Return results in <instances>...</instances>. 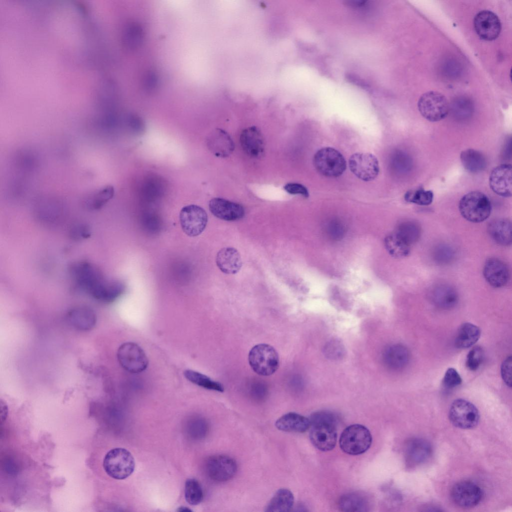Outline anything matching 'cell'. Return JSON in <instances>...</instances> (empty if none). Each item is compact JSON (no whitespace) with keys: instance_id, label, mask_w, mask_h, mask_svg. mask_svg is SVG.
I'll return each mask as SVG.
<instances>
[{"instance_id":"obj_1","label":"cell","mask_w":512,"mask_h":512,"mask_svg":"<svg viewBox=\"0 0 512 512\" xmlns=\"http://www.w3.org/2000/svg\"><path fill=\"white\" fill-rule=\"evenodd\" d=\"M69 272L75 288L90 296L105 280L100 270L87 262L72 264Z\"/></svg>"},{"instance_id":"obj_2","label":"cell","mask_w":512,"mask_h":512,"mask_svg":"<svg viewBox=\"0 0 512 512\" xmlns=\"http://www.w3.org/2000/svg\"><path fill=\"white\" fill-rule=\"evenodd\" d=\"M458 209L466 220L478 223L484 222L489 217L492 211V204L490 199L484 194L479 191H472L461 198Z\"/></svg>"},{"instance_id":"obj_3","label":"cell","mask_w":512,"mask_h":512,"mask_svg":"<svg viewBox=\"0 0 512 512\" xmlns=\"http://www.w3.org/2000/svg\"><path fill=\"white\" fill-rule=\"evenodd\" d=\"M372 436L364 426L354 424L342 432L339 444L342 450L349 454L358 455L366 452L370 446Z\"/></svg>"},{"instance_id":"obj_4","label":"cell","mask_w":512,"mask_h":512,"mask_svg":"<svg viewBox=\"0 0 512 512\" xmlns=\"http://www.w3.org/2000/svg\"><path fill=\"white\" fill-rule=\"evenodd\" d=\"M103 466L110 477L116 480H123L133 472L135 467L134 459L127 450L114 448L105 455Z\"/></svg>"},{"instance_id":"obj_5","label":"cell","mask_w":512,"mask_h":512,"mask_svg":"<svg viewBox=\"0 0 512 512\" xmlns=\"http://www.w3.org/2000/svg\"><path fill=\"white\" fill-rule=\"evenodd\" d=\"M248 362L257 374L268 376L274 374L279 366V356L276 350L268 344L254 346L250 350Z\"/></svg>"},{"instance_id":"obj_6","label":"cell","mask_w":512,"mask_h":512,"mask_svg":"<svg viewBox=\"0 0 512 512\" xmlns=\"http://www.w3.org/2000/svg\"><path fill=\"white\" fill-rule=\"evenodd\" d=\"M314 164L322 175L336 178L342 175L346 169V162L336 150L326 147L318 150L314 157Z\"/></svg>"},{"instance_id":"obj_7","label":"cell","mask_w":512,"mask_h":512,"mask_svg":"<svg viewBox=\"0 0 512 512\" xmlns=\"http://www.w3.org/2000/svg\"><path fill=\"white\" fill-rule=\"evenodd\" d=\"M418 107L422 116L432 122L444 118L450 110L446 98L436 91H429L422 94L418 101Z\"/></svg>"},{"instance_id":"obj_8","label":"cell","mask_w":512,"mask_h":512,"mask_svg":"<svg viewBox=\"0 0 512 512\" xmlns=\"http://www.w3.org/2000/svg\"><path fill=\"white\" fill-rule=\"evenodd\" d=\"M117 358L122 367L132 374L144 371L148 364V358L143 350L132 342L121 344L118 350Z\"/></svg>"},{"instance_id":"obj_9","label":"cell","mask_w":512,"mask_h":512,"mask_svg":"<svg viewBox=\"0 0 512 512\" xmlns=\"http://www.w3.org/2000/svg\"><path fill=\"white\" fill-rule=\"evenodd\" d=\"M449 418L456 427L472 429L478 424L480 414L473 404L466 400L458 398L454 400L450 406Z\"/></svg>"},{"instance_id":"obj_10","label":"cell","mask_w":512,"mask_h":512,"mask_svg":"<svg viewBox=\"0 0 512 512\" xmlns=\"http://www.w3.org/2000/svg\"><path fill=\"white\" fill-rule=\"evenodd\" d=\"M208 220L205 210L196 204L184 206L180 213L182 228L190 236H196L201 234L206 226Z\"/></svg>"},{"instance_id":"obj_11","label":"cell","mask_w":512,"mask_h":512,"mask_svg":"<svg viewBox=\"0 0 512 512\" xmlns=\"http://www.w3.org/2000/svg\"><path fill=\"white\" fill-rule=\"evenodd\" d=\"M336 423L318 421L310 422V438L318 450L327 452L332 450L336 442Z\"/></svg>"},{"instance_id":"obj_12","label":"cell","mask_w":512,"mask_h":512,"mask_svg":"<svg viewBox=\"0 0 512 512\" xmlns=\"http://www.w3.org/2000/svg\"><path fill=\"white\" fill-rule=\"evenodd\" d=\"M206 472L208 476L217 482H224L236 474L238 466L232 458L222 454L213 456L206 462Z\"/></svg>"},{"instance_id":"obj_13","label":"cell","mask_w":512,"mask_h":512,"mask_svg":"<svg viewBox=\"0 0 512 512\" xmlns=\"http://www.w3.org/2000/svg\"><path fill=\"white\" fill-rule=\"evenodd\" d=\"M351 171L358 178L365 182L374 180L380 171L378 162L372 154L358 152L352 154L349 160Z\"/></svg>"},{"instance_id":"obj_14","label":"cell","mask_w":512,"mask_h":512,"mask_svg":"<svg viewBox=\"0 0 512 512\" xmlns=\"http://www.w3.org/2000/svg\"><path fill=\"white\" fill-rule=\"evenodd\" d=\"M482 491L474 482L462 480L452 488L450 496L454 502L463 508H471L478 505L482 498Z\"/></svg>"},{"instance_id":"obj_15","label":"cell","mask_w":512,"mask_h":512,"mask_svg":"<svg viewBox=\"0 0 512 512\" xmlns=\"http://www.w3.org/2000/svg\"><path fill=\"white\" fill-rule=\"evenodd\" d=\"M474 25L478 35L487 41L496 40L502 30L501 22L497 15L488 10H481L475 16Z\"/></svg>"},{"instance_id":"obj_16","label":"cell","mask_w":512,"mask_h":512,"mask_svg":"<svg viewBox=\"0 0 512 512\" xmlns=\"http://www.w3.org/2000/svg\"><path fill=\"white\" fill-rule=\"evenodd\" d=\"M512 174V168L510 164H502L494 168L489 178V184L491 190L501 196H511Z\"/></svg>"},{"instance_id":"obj_17","label":"cell","mask_w":512,"mask_h":512,"mask_svg":"<svg viewBox=\"0 0 512 512\" xmlns=\"http://www.w3.org/2000/svg\"><path fill=\"white\" fill-rule=\"evenodd\" d=\"M483 275L489 284L496 288L505 286L510 280V272L507 265L496 258H490L486 262Z\"/></svg>"},{"instance_id":"obj_18","label":"cell","mask_w":512,"mask_h":512,"mask_svg":"<svg viewBox=\"0 0 512 512\" xmlns=\"http://www.w3.org/2000/svg\"><path fill=\"white\" fill-rule=\"evenodd\" d=\"M208 206L214 216L224 220H238L244 215V210L242 205L222 198L212 199L209 202Z\"/></svg>"},{"instance_id":"obj_19","label":"cell","mask_w":512,"mask_h":512,"mask_svg":"<svg viewBox=\"0 0 512 512\" xmlns=\"http://www.w3.org/2000/svg\"><path fill=\"white\" fill-rule=\"evenodd\" d=\"M240 142L243 150L250 156L259 158L263 156L265 150L264 139L256 126L244 129L240 134Z\"/></svg>"},{"instance_id":"obj_20","label":"cell","mask_w":512,"mask_h":512,"mask_svg":"<svg viewBox=\"0 0 512 512\" xmlns=\"http://www.w3.org/2000/svg\"><path fill=\"white\" fill-rule=\"evenodd\" d=\"M430 444L426 440L414 438L408 440L406 447V460L410 466H416L426 462L432 454Z\"/></svg>"},{"instance_id":"obj_21","label":"cell","mask_w":512,"mask_h":512,"mask_svg":"<svg viewBox=\"0 0 512 512\" xmlns=\"http://www.w3.org/2000/svg\"><path fill=\"white\" fill-rule=\"evenodd\" d=\"M66 318L74 328L82 332L92 330L96 322V316L94 312L85 306L72 308L68 312Z\"/></svg>"},{"instance_id":"obj_22","label":"cell","mask_w":512,"mask_h":512,"mask_svg":"<svg viewBox=\"0 0 512 512\" xmlns=\"http://www.w3.org/2000/svg\"><path fill=\"white\" fill-rule=\"evenodd\" d=\"M206 143L210 150L216 156L221 158L228 156L234 148L232 140L229 134L220 128L214 130L209 134Z\"/></svg>"},{"instance_id":"obj_23","label":"cell","mask_w":512,"mask_h":512,"mask_svg":"<svg viewBox=\"0 0 512 512\" xmlns=\"http://www.w3.org/2000/svg\"><path fill=\"white\" fill-rule=\"evenodd\" d=\"M216 264L220 270L227 274L238 272L242 266L241 256L234 248L226 247L218 251L216 256Z\"/></svg>"},{"instance_id":"obj_24","label":"cell","mask_w":512,"mask_h":512,"mask_svg":"<svg viewBox=\"0 0 512 512\" xmlns=\"http://www.w3.org/2000/svg\"><path fill=\"white\" fill-rule=\"evenodd\" d=\"M430 296L434 304L444 310L454 307L458 300L456 290L448 284H442L434 286L430 290Z\"/></svg>"},{"instance_id":"obj_25","label":"cell","mask_w":512,"mask_h":512,"mask_svg":"<svg viewBox=\"0 0 512 512\" xmlns=\"http://www.w3.org/2000/svg\"><path fill=\"white\" fill-rule=\"evenodd\" d=\"M383 360L388 368L398 370L408 364L410 355L408 349L401 344H394L388 346L383 354Z\"/></svg>"},{"instance_id":"obj_26","label":"cell","mask_w":512,"mask_h":512,"mask_svg":"<svg viewBox=\"0 0 512 512\" xmlns=\"http://www.w3.org/2000/svg\"><path fill=\"white\" fill-rule=\"evenodd\" d=\"M275 424L280 430L295 432H304L310 426L309 418L294 412L282 416L276 420Z\"/></svg>"},{"instance_id":"obj_27","label":"cell","mask_w":512,"mask_h":512,"mask_svg":"<svg viewBox=\"0 0 512 512\" xmlns=\"http://www.w3.org/2000/svg\"><path fill=\"white\" fill-rule=\"evenodd\" d=\"M488 232L490 238L498 244L503 246L511 244L512 224L508 220H493L488 225Z\"/></svg>"},{"instance_id":"obj_28","label":"cell","mask_w":512,"mask_h":512,"mask_svg":"<svg viewBox=\"0 0 512 512\" xmlns=\"http://www.w3.org/2000/svg\"><path fill=\"white\" fill-rule=\"evenodd\" d=\"M480 336V330L476 325L470 323L462 324L459 328L454 340V345L458 348H466L474 344Z\"/></svg>"},{"instance_id":"obj_29","label":"cell","mask_w":512,"mask_h":512,"mask_svg":"<svg viewBox=\"0 0 512 512\" xmlns=\"http://www.w3.org/2000/svg\"><path fill=\"white\" fill-rule=\"evenodd\" d=\"M294 496L287 488L279 489L273 496L266 507L267 512H286L292 508Z\"/></svg>"},{"instance_id":"obj_30","label":"cell","mask_w":512,"mask_h":512,"mask_svg":"<svg viewBox=\"0 0 512 512\" xmlns=\"http://www.w3.org/2000/svg\"><path fill=\"white\" fill-rule=\"evenodd\" d=\"M460 158L464 168L471 173H478L486 167V160L480 151L468 148L463 150Z\"/></svg>"},{"instance_id":"obj_31","label":"cell","mask_w":512,"mask_h":512,"mask_svg":"<svg viewBox=\"0 0 512 512\" xmlns=\"http://www.w3.org/2000/svg\"><path fill=\"white\" fill-rule=\"evenodd\" d=\"M338 506L344 512H366L369 508L367 498L356 492L344 494L339 500Z\"/></svg>"},{"instance_id":"obj_32","label":"cell","mask_w":512,"mask_h":512,"mask_svg":"<svg viewBox=\"0 0 512 512\" xmlns=\"http://www.w3.org/2000/svg\"><path fill=\"white\" fill-rule=\"evenodd\" d=\"M385 246L389 254L396 258H404L409 255L410 246L404 241L396 232L386 237Z\"/></svg>"},{"instance_id":"obj_33","label":"cell","mask_w":512,"mask_h":512,"mask_svg":"<svg viewBox=\"0 0 512 512\" xmlns=\"http://www.w3.org/2000/svg\"><path fill=\"white\" fill-rule=\"evenodd\" d=\"M185 378L190 382L203 388L223 392L222 385L212 380L208 376L192 370H186L184 372Z\"/></svg>"},{"instance_id":"obj_34","label":"cell","mask_w":512,"mask_h":512,"mask_svg":"<svg viewBox=\"0 0 512 512\" xmlns=\"http://www.w3.org/2000/svg\"><path fill=\"white\" fill-rule=\"evenodd\" d=\"M409 245L416 243L420 238L421 229L418 224L412 221L401 223L396 232Z\"/></svg>"},{"instance_id":"obj_35","label":"cell","mask_w":512,"mask_h":512,"mask_svg":"<svg viewBox=\"0 0 512 512\" xmlns=\"http://www.w3.org/2000/svg\"><path fill=\"white\" fill-rule=\"evenodd\" d=\"M184 496L190 505L199 504L204 497L203 491L198 482L194 478H188L185 483Z\"/></svg>"},{"instance_id":"obj_36","label":"cell","mask_w":512,"mask_h":512,"mask_svg":"<svg viewBox=\"0 0 512 512\" xmlns=\"http://www.w3.org/2000/svg\"><path fill=\"white\" fill-rule=\"evenodd\" d=\"M114 192V188L112 186H107L101 188L88 198V206L92 210L101 208L113 197Z\"/></svg>"},{"instance_id":"obj_37","label":"cell","mask_w":512,"mask_h":512,"mask_svg":"<svg viewBox=\"0 0 512 512\" xmlns=\"http://www.w3.org/2000/svg\"><path fill=\"white\" fill-rule=\"evenodd\" d=\"M434 194L431 190H426L422 188L408 190L404 194L405 200L420 206H428L433 200Z\"/></svg>"},{"instance_id":"obj_38","label":"cell","mask_w":512,"mask_h":512,"mask_svg":"<svg viewBox=\"0 0 512 512\" xmlns=\"http://www.w3.org/2000/svg\"><path fill=\"white\" fill-rule=\"evenodd\" d=\"M451 110L454 118L461 120H467L472 116L474 107L471 101L462 98L456 100Z\"/></svg>"},{"instance_id":"obj_39","label":"cell","mask_w":512,"mask_h":512,"mask_svg":"<svg viewBox=\"0 0 512 512\" xmlns=\"http://www.w3.org/2000/svg\"><path fill=\"white\" fill-rule=\"evenodd\" d=\"M344 352L342 344L336 339L327 342L324 348V353L326 357L334 360L342 358L344 354Z\"/></svg>"},{"instance_id":"obj_40","label":"cell","mask_w":512,"mask_h":512,"mask_svg":"<svg viewBox=\"0 0 512 512\" xmlns=\"http://www.w3.org/2000/svg\"><path fill=\"white\" fill-rule=\"evenodd\" d=\"M484 352L482 348L479 346L473 348L468 354L466 366L470 370H476L482 364Z\"/></svg>"},{"instance_id":"obj_41","label":"cell","mask_w":512,"mask_h":512,"mask_svg":"<svg viewBox=\"0 0 512 512\" xmlns=\"http://www.w3.org/2000/svg\"><path fill=\"white\" fill-rule=\"evenodd\" d=\"M434 257V260L438 263L446 264L454 259V252L450 246L446 244H441L436 248Z\"/></svg>"},{"instance_id":"obj_42","label":"cell","mask_w":512,"mask_h":512,"mask_svg":"<svg viewBox=\"0 0 512 512\" xmlns=\"http://www.w3.org/2000/svg\"><path fill=\"white\" fill-rule=\"evenodd\" d=\"M462 382V378L456 369L450 368L446 370L442 380L445 388H452L460 385Z\"/></svg>"},{"instance_id":"obj_43","label":"cell","mask_w":512,"mask_h":512,"mask_svg":"<svg viewBox=\"0 0 512 512\" xmlns=\"http://www.w3.org/2000/svg\"><path fill=\"white\" fill-rule=\"evenodd\" d=\"M192 430L193 436L198 438L204 436L208 431V425L206 422L202 418L194 420L192 422Z\"/></svg>"},{"instance_id":"obj_44","label":"cell","mask_w":512,"mask_h":512,"mask_svg":"<svg viewBox=\"0 0 512 512\" xmlns=\"http://www.w3.org/2000/svg\"><path fill=\"white\" fill-rule=\"evenodd\" d=\"M512 356H508L502 362L501 366L502 378L509 387H512Z\"/></svg>"},{"instance_id":"obj_45","label":"cell","mask_w":512,"mask_h":512,"mask_svg":"<svg viewBox=\"0 0 512 512\" xmlns=\"http://www.w3.org/2000/svg\"><path fill=\"white\" fill-rule=\"evenodd\" d=\"M90 235V228L86 225L78 224L70 230V236L74 240H81L88 238Z\"/></svg>"},{"instance_id":"obj_46","label":"cell","mask_w":512,"mask_h":512,"mask_svg":"<svg viewBox=\"0 0 512 512\" xmlns=\"http://www.w3.org/2000/svg\"><path fill=\"white\" fill-rule=\"evenodd\" d=\"M284 189L290 194H300L305 198H308L309 196L308 189L304 186L300 184L295 182L288 183L284 186Z\"/></svg>"},{"instance_id":"obj_47","label":"cell","mask_w":512,"mask_h":512,"mask_svg":"<svg viewBox=\"0 0 512 512\" xmlns=\"http://www.w3.org/2000/svg\"><path fill=\"white\" fill-rule=\"evenodd\" d=\"M328 232L331 236L336 239L341 238L344 232L343 225L340 222L334 221L329 224Z\"/></svg>"},{"instance_id":"obj_48","label":"cell","mask_w":512,"mask_h":512,"mask_svg":"<svg viewBox=\"0 0 512 512\" xmlns=\"http://www.w3.org/2000/svg\"><path fill=\"white\" fill-rule=\"evenodd\" d=\"M178 512H190V511H192V510L190 509H189L188 508H187V507L181 506V507L178 508Z\"/></svg>"}]
</instances>
